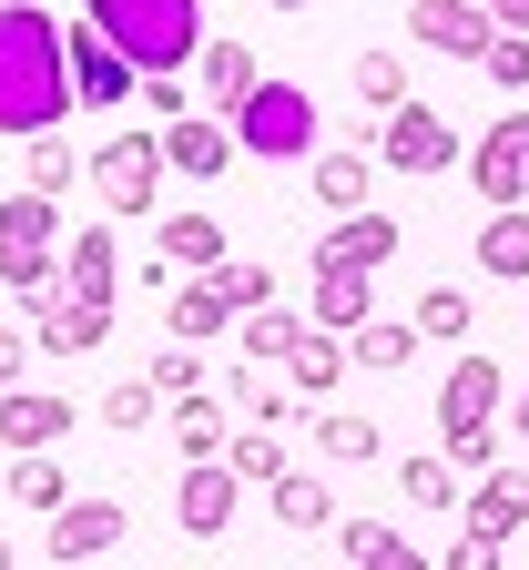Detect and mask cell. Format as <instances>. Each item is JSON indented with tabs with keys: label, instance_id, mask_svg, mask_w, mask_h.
Here are the masks:
<instances>
[{
	"label": "cell",
	"instance_id": "6da1fadb",
	"mask_svg": "<svg viewBox=\"0 0 529 570\" xmlns=\"http://www.w3.org/2000/svg\"><path fill=\"white\" fill-rule=\"evenodd\" d=\"M71 112V61H61V21L41 0H0V132L41 142Z\"/></svg>",
	"mask_w": 529,
	"mask_h": 570
},
{
	"label": "cell",
	"instance_id": "7a4b0ae2",
	"mask_svg": "<svg viewBox=\"0 0 529 570\" xmlns=\"http://www.w3.org/2000/svg\"><path fill=\"white\" fill-rule=\"evenodd\" d=\"M92 11V31L143 71V82H154V71H194L204 61V0H82Z\"/></svg>",
	"mask_w": 529,
	"mask_h": 570
},
{
	"label": "cell",
	"instance_id": "3957f363",
	"mask_svg": "<svg viewBox=\"0 0 529 570\" xmlns=\"http://www.w3.org/2000/svg\"><path fill=\"white\" fill-rule=\"evenodd\" d=\"M235 142L255 164H316L326 142H316V92L306 82H255V102L235 112Z\"/></svg>",
	"mask_w": 529,
	"mask_h": 570
},
{
	"label": "cell",
	"instance_id": "277c9868",
	"mask_svg": "<svg viewBox=\"0 0 529 570\" xmlns=\"http://www.w3.org/2000/svg\"><path fill=\"white\" fill-rule=\"evenodd\" d=\"M164 132L154 122H123L102 154H92V194H102V214L123 225V214H164Z\"/></svg>",
	"mask_w": 529,
	"mask_h": 570
},
{
	"label": "cell",
	"instance_id": "5b68a950",
	"mask_svg": "<svg viewBox=\"0 0 529 570\" xmlns=\"http://www.w3.org/2000/svg\"><path fill=\"white\" fill-rule=\"evenodd\" d=\"M509 407V377H499V356H459V367L438 377V449H479L489 428Z\"/></svg>",
	"mask_w": 529,
	"mask_h": 570
},
{
	"label": "cell",
	"instance_id": "8992f818",
	"mask_svg": "<svg viewBox=\"0 0 529 570\" xmlns=\"http://www.w3.org/2000/svg\"><path fill=\"white\" fill-rule=\"evenodd\" d=\"M61 61H71V102H82V112H123V102H143V71L92 31V11L61 21Z\"/></svg>",
	"mask_w": 529,
	"mask_h": 570
},
{
	"label": "cell",
	"instance_id": "52a82bcc",
	"mask_svg": "<svg viewBox=\"0 0 529 570\" xmlns=\"http://www.w3.org/2000/svg\"><path fill=\"white\" fill-rule=\"evenodd\" d=\"M376 164H398V174H448V164H459V122H448L438 102H398L388 122H376Z\"/></svg>",
	"mask_w": 529,
	"mask_h": 570
},
{
	"label": "cell",
	"instance_id": "ba28073f",
	"mask_svg": "<svg viewBox=\"0 0 529 570\" xmlns=\"http://www.w3.org/2000/svg\"><path fill=\"white\" fill-rule=\"evenodd\" d=\"M61 296H82V306L123 296V235H112V214H92V225L61 235Z\"/></svg>",
	"mask_w": 529,
	"mask_h": 570
},
{
	"label": "cell",
	"instance_id": "9c48e42d",
	"mask_svg": "<svg viewBox=\"0 0 529 570\" xmlns=\"http://www.w3.org/2000/svg\"><path fill=\"white\" fill-rule=\"evenodd\" d=\"M408 41H428L448 61H489L499 21H489V0H408Z\"/></svg>",
	"mask_w": 529,
	"mask_h": 570
},
{
	"label": "cell",
	"instance_id": "30bf717a",
	"mask_svg": "<svg viewBox=\"0 0 529 570\" xmlns=\"http://www.w3.org/2000/svg\"><path fill=\"white\" fill-rule=\"evenodd\" d=\"M469 184H479V204L489 214H509V204H529V112H509V122H489V142L469 154Z\"/></svg>",
	"mask_w": 529,
	"mask_h": 570
},
{
	"label": "cell",
	"instance_id": "8fae6325",
	"mask_svg": "<svg viewBox=\"0 0 529 570\" xmlns=\"http://www.w3.org/2000/svg\"><path fill=\"white\" fill-rule=\"evenodd\" d=\"M164 326H174V346H204V336H224V326H245V306H235V265H214V275L174 285V296H164Z\"/></svg>",
	"mask_w": 529,
	"mask_h": 570
},
{
	"label": "cell",
	"instance_id": "7c38bea8",
	"mask_svg": "<svg viewBox=\"0 0 529 570\" xmlns=\"http://www.w3.org/2000/svg\"><path fill=\"white\" fill-rule=\"evenodd\" d=\"M235 510H245V479L224 469V459H194V469L174 479V520H184L194 540H214V530H235Z\"/></svg>",
	"mask_w": 529,
	"mask_h": 570
},
{
	"label": "cell",
	"instance_id": "4fadbf2b",
	"mask_svg": "<svg viewBox=\"0 0 529 570\" xmlns=\"http://www.w3.org/2000/svg\"><path fill=\"white\" fill-rule=\"evenodd\" d=\"M123 540V499H71V510L51 520V570H82Z\"/></svg>",
	"mask_w": 529,
	"mask_h": 570
},
{
	"label": "cell",
	"instance_id": "5bb4252c",
	"mask_svg": "<svg viewBox=\"0 0 529 570\" xmlns=\"http://www.w3.org/2000/svg\"><path fill=\"white\" fill-rule=\"evenodd\" d=\"M51 439H71V397H41V387H11V397H0V449L51 459Z\"/></svg>",
	"mask_w": 529,
	"mask_h": 570
},
{
	"label": "cell",
	"instance_id": "9a60e30c",
	"mask_svg": "<svg viewBox=\"0 0 529 570\" xmlns=\"http://www.w3.org/2000/svg\"><path fill=\"white\" fill-rule=\"evenodd\" d=\"M164 164H174L184 184H214L224 164H235V122H214V112H184V122H164Z\"/></svg>",
	"mask_w": 529,
	"mask_h": 570
},
{
	"label": "cell",
	"instance_id": "2e32d148",
	"mask_svg": "<svg viewBox=\"0 0 529 570\" xmlns=\"http://www.w3.org/2000/svg\"><path fill=\"white\" fill-rule=\"evenodd\" d=\"M398 255V214H336V225L316 235V265H356V275H376V265H388Z\"/></svg>",
	"mask_w": 529,
	"mask_h": 570
},
{
	"label": "cell",
	"instance_id": "e0dca14e",
	"mask_svg": "<svg viewBox=\"0 0 529 570\" xmlns=\"http://www.w3.org/2000/svg\"><path fill=\"white\" fill-rule=\"evenodd\" d=\"M154 265L214 275V265H235V245H224V225H214V214H164V225H154Z\"/></svg>",
	"mask_w": 529,
	"mask_h": 570
},
{
	"label": "cell",
	"instance_id": "ac0fdd59",
	"mask_svg": "<svg viewBox=\"0 0 529 570\" xmlns=\"http://www.w3.org/2000/svg\"><path fill=\"white\" fill-rule=\"evenodd\" d=\"M102 336H112V306H82V296L31 306V346H51V356H92Z\"/></svg>",
	"mask_w": 529,
	"mask_h": 570
},
{
	"label": "cell",
	"instance_id": "d6986e66",
	"mask_svg": "<svg viewBox=\"0 0 529 570\" xmlns=\"http://www.w3.org/2000/svg\"><path fill=\"white\" fill-rule=\"evenodd\" d=\"M194 71H204V112H214V122H235V112L255 102V82H265L245 41H204V61H194Z\"/></svg>",
	"mask_w": 529,
	"mask_h": 570
},
{
	"label": "cell",
	"instance_id": "ffe728a7",
	"mask_svg": "<svg viewBox=\"0 0 529 570\" xmlns=\"http://www.w3.org/2000/svg\"><path fill=\"white\" fill-rule=\"evenodd\" d=\"M164 439L184 449V469L194 459H224V449H235V407H224V397H174L164 407Z\"/></svg>",
	"mask_w": 529,
	"mask_h": 570
},
{
	"label": "cell",
	"instance_id": "44dd1931",
	"mask_svg": "<svg viewBox=\"0 0 529 570\" xmlns=\"http://www.w3.org/2000/svg\"><path fill=\"white\" fill-rule=\"evenodd\" d=\"M306 326H326V336L376 326V285H366L356 265H316V316H306Z\"/></svg>",
	"mask_w": 529,
	"mask_h": 570
},
{
	"label": "cell",
	"instance_id": "7402d4cb",
	"mask_svg": "<svg viewBox=\"0 0 529 570\" xmlns=\"http://www.w3.org/2000/svg\"><path fill=\"white\" fill-rule=\"evenodd\" d=\"M0 255H61V204L51 194H0Z\"/></svg>",
	"mask_w": 529,
	"mask_h": 570
},
{
	"label": "cell",
	"instance_id": "603a6c76",
	"mask_svg": "<svg viewBox=\"0 0 529 570\" xmlns=\"http://www.w3.org/2000/svg\"><path fill=\"white\" fill-rule=\"evenodd\" d=\"M336 540H346V560L356 570H438L408 530H388V520H336Z\"/></svg>",
	"mask_w": 529,
	"mask_h": 570
},
{
	"label": "cell",
	"instance_id": "cb8c5ba5",
	"mask_svg": "<svg viewBox=\"0 0 529 570\" xmlns=\"http://www.w3.org/2000/svg\"><path fill=\"white\" fill-rule=\"evenodd\" d=\"M479 265H489L499 285H529V204H509V214H479Z\"/></svg>",
	"mask_w": 529,
	"mask_h": 570
},
{
	"label": "cell",
	"instance_id": "d4e9b609",
	"mask_svg": "<svg viewBox=\"0 0 529 570\" xmlns=\"http://www.w3.org/2000/svg\"><path fill=\"white\" fill-rule=\"evenodd\" d=\"M306 184L326 204V225H336V214H366V154H346V142H326V154L306 164Z\"/></svg>",
	"mask_w": 529,
	"mask_h": 570
},
{
	"label": "cell",
	"instance_id": "484cf974",
	"mask_svg": "<svg viewBox=\"0 0 529 570\" xmlns=\"http://www.w3.org/2000/svg\"><path fill=\"white\" fill-rule=\"evenodd\" d=\"M469 530H529V469H489L469 489Z\"/></svg>",
	"mask_w": 529,
	"mask_h": 570
},
{
	"label": "cell",
	"instance_id": "4316f807",
	"mask_svg": "<svg viewBox=\"0 0 529 570\" xmlns=\"http://www.w3.org/2000/svg\"><path fill=\"white\" fill-rule=\"evenodd\" d=\"M285 367H295V397H316L326 407V387L356 367V356H346V336H326V326H306V336H295V356H285Z\"/></svg>",
	"mask_w": 529,
	"mask_h": 570
},
{
	"label": "cell",
	"instance_id": "83f0119b",
	"mask_svg": "<svg viewBox=\"0 0 529 570\" xmlns=\"http://www.w3.org/2000/svg\"><path fill=\"white\" fill-rule=\"evenodd\" d=\"M224 469H235L245 489H275V479H295V459H285V439H275V428H235Z\"/></svg>",
	"mask_w": 529,
	"mask_h": 570
},
{
	"label": "cell",
	"instance_id": "f1b7e54d",
	"mask_svg": "<svg viewBox=\"0 0 529 570\" xmlns=\"http://www.w3.org/2000/svg\"><path fill=\"white\" fill-rule=\"evenodd\" d=\"M346 82H356V102H366L376 122H388L398 102H418V92H408V61H398V51H356V71H346Z\"/></svg>",
	"mask_w": 529,
	"mask_h": 570
},
{
	"label": "cell",
	"instance_id": "f546056e",
	"mask_svg": "<svg viewBox=\"0 0 529 570\" xmlns=\"http://www.w3.org/2000/svg\"><path fill=\"white\" fill-rule=\"evenodd\" d=\"M265 499H275V520H285V530H336V499H326V479H316V469L275 479Z\"/></svg>",
	"mask_w": 529,
	"mask_h": 570
},
{
	"label": "cell",
	"instance_id": "4dcf8cb0",
	"mask_svg": "<svg viewBox=\"0 0 529 570\" xmlns=\"http://www.w3.org/2000/svg\"><path fill=\"white\" fill-rule=\"evenodd\" d=\"M346 356H356V367H418V326L408 316H376V326L346 336Z\"/></svg>",
	"mask_w": 529,
	"mask_h": 570
},
{
	"label": "cell",
	"instance_id": "1f68e13d",
	"mask_svg": "<svg viewBox=\"0 0 529 570\" xmlns=\"http://www.w3.org/2000/svg\"><path fill=\"white\" fill-rule=\"evenodd\" d=\"M295 336H306V316H285V306H255L245 316V356H255V367H285Z\"/></svg>",
	"mask_w": 529,
	"mask_h": 570
},
{
	"label": "cell",
	"instance_id": "d6a6232c",
	"mask_svg": "<svg viewBox=\"0 0 529 570\" xmlns=\"http://www.w3.org/2000/svg\"><path fill=\"white\" fill-rule=\"evenodd\" d=\"M11 499H21V510H71V479H61V459H11Z\"/></svg>",
	"mask_w": 529,
	"mask_h": 570
},
{
	"label": "cell",
	"instance_id": "836d02e7",
	"mask_svg": "<svg viewBox=\"0 0 529 570\" xmlns=\"http://www.w3.org/2000/svg\"><path fill=\"white\" fill-rule=\"evenodd\" d=\"M316 449H326L336 469H356V459H376L388 439H376V417H346V407H336V417H316Z\"/></svg>",
	"mask_w": 529,
	"mask_h": 570
},
{
	"label": "cell",
	"instance_id": "e575fe53",
	"mask_svg": "<svg viewBox=\"0 0 529 570\" xmlns=\"http://www.w3.org/2000/svg\"><path fill=\"white\" fill-rule=\"evenodd\" d=\"M71 184H82V154H71L61 132H41V142H31V194H51V204H61Z\"/></svg>",
	"mask_w": 529,
	"mask_h": 570
},
{
	"label": "cell",
	"instance_id": "d590c367",
	"mask_svg": "<svg viewBox=\"0 0 529 570\" xmlns=\"http://www.w3.org/2000/svg\"><path fill=\"white\" fill-rule=\"evenodd\" d=\"M459 499V469H448V449H418L408 459V510H448Z\"/></svg>",
	"mask_w": 529,
	"mask_h": 570
},
{
	"label": "cell",
	"instance_id": "8d00e7d4",
	"mask_svg": "<svg viewBox=\"0 0 529 570\" xmlns=\"http://www.w3.org/2000/svg\"><path fill=\"white\" fill-rule=\"evenodd\" d=\"M154 407H164V387H154V377L102 387V428H123V439H133V428H154Z\"/></svg>",
	"mask_w": 529,
	"mask_h": 570
},
{
	"label": "cell",
	"instance_id": "74e56055",
	"mask_svg": "<svg viewBox=\"0 0 529 570\" xmlns=\"http://www.w3.org/2000/svg\"><path fill=\"white\" fill-rule=\"evenodd\" d=\"M408 326L418 336H469V296H459V285H428V296L408 306Z\"/></svg>",
	"mask_w": 529,
	"mask_h": 570
},
{
	"label": "cell",
	"instance_id": "f35d334b",
	"mask_svg": "<svg viewBox=\"0 0 529 570\" xmlns=\"http://www.w3.org/2000/svg\"><path fill=\"white\" fill-rule=\"evenodd\" d=\"M143 377L164 387V407H174V397H204V356H194V346H154V367H143Z\"/></svg>",
	"mask_w": 529,
	"mask_h": 570
},
{
	"label": "cell",
	"instance_id": "ab89813d",
	"mask_svg": "<svg viewBox=\"0 0 529 570\" xmlns=\"http://www.w3.org/2000/svg\"><path fill=\"white\" fill-rule=\"evenodd\" d=\"M499 550H509V530H469V520H459V540H448L438 570H499Z\"/></svg>",
	"mask_w": 529,
	"mask_h": 570
},
{
	"label": "cell",
	"instance_id": "60d3db41",
	"mask_svg": "<svg viewBox=\"0 0 529 570\" xmlns=\"http://www.w3.org/2000/svg\"><path fill=\"white\" fill-rule=\"evenodd\" d=\"M285 417H295L285 387H245V377H235V428H285Z\"/></svg>",
	"mask_w": 529,
	"mask_h": 570
},
{
	"label": "cell",
	"instance_id": "b9f144b4",
	"mask_svg": "<svg viewBox=\"0 0 529 570\" xmlns=\"http://www.w3.org/2000/svg\"><path fill=\"white\" fill-rule=\"evenodd\" d=\"M143 112H154V132L184 122V112H194V82H184V71H154V82H143Z\"/></svg>",
	"mask_w": 529,
	"mask_h": 570
},
{
	"label": "cell",
	"instance_id": "7bdbcfd3",
	"mask_svg": "<svg viewBox=\"0 0 529 570\" xmlns=\"http://www.w3.org/2000/svg\"><path fill=\"white\" fill-rule=\"evenodd\" d=\"M479 71H489V82H499V92H529V41H519V31H499Z\"/></svg>",
	"mask_w": 529,
	"mask_h": 570
},
{
	"label": "cell",
	"instance_id": "ee69618b",
	"mask_svg": "<svg viewBox=\"0 0 529 570\" xmlns=\"http://www.w3.org/2000/svg\"><path fill=\"white\" fill-rule=\"evenodd\" d=\"M21 367H31V336H21V326H0V397L21 387Z\"/></svg>",
	"mask_w": 529,
	"mask_h": 570
},
{
	"label": "cell",
	"instance_id": "f6af8a7d",
	"mask_svg": "<svg viewBox=\"0 0 529 570\" xmlns=\"http://www.w3.org/2000/svg\"><path fill=\"white\" fill-rule=\"evenodd\" d=\"M489 21H499V31H519V41H529V0H489Z\"/></svg>",
	"mask_w": 529,
	"mask_h": 570
},
{
	"label": "cell",
	"instance_id": "bcb514c9",
	"mask_svg": "<svg viewBox=\"0 0 529 570\" xmlns=\"http://www.w3.org/2000/svg\"><path fill=\"white\" fill-rule=\"evenodd\" d=\"M519 439H529V377H519Z\"/></svg>",
	"mask_w": 529,
	"mask_h": 570
},
{
	"label": "cell",
	"instance_id": "7dc6e473",
	"mask_svg": "<svg viewBox=\"0 0 529 570\" xmlns=\"http://www.w3.org/2000/svg\"><path fill=\"white\" fill-rule=\"evenodd\" d=\"M0 570H21V560H11V530H0Z\"/></svg>",
	"mask_w": 529,
	"mask_h": 570
},
{
	"label": "cell",
	"instance_id": "c3c4849f",
	"mask_svg": "<svg viewBox=\"0 0 529 570\" xmlns=\"http://www.w3.org/2000/svg\"><path fill=\"white\" fill-rule=\"evenodd\" d=\"M275 11H306V0H275Z\"/></svg>",
	"mask_w": 529,
	"mask_h": 570
}]
</instances>
